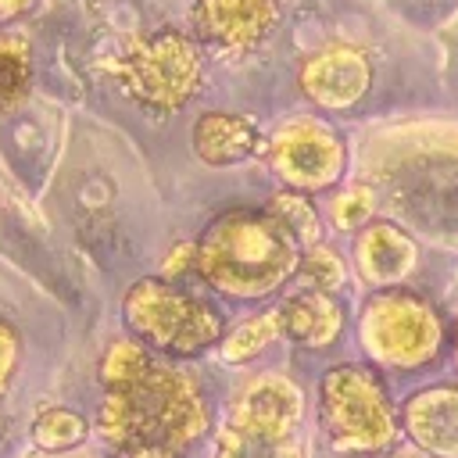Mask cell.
Here are the masks:
<instances>
[{
	"mask_svg": "<svg viewBox=\"0 0 458 458\" xmlns=\"http://www.w3.org/2000/svg\"><path fill=\"white\" fill-rule=\"evenodd\" d=\"M97 429L118 451H161L172 458L204 437L208 404L186 372L150 361L136 379L104 394Z\"/></svg>",
	"mask_w": 458,
	"mask_h": 458,
	"instance_id": "obj_1",
	"label": "cell"
},
{
	"mask_svg": "<svg viewBox=\"0 0 458 458\" xmlns=\"http://www.w3.org/2000/svg\"><path fill=\"white\" fill-rule=\"evenodd\" d=\"M297 240L268 211H225L193 247L200 279L236 301L268 297L297 272Z\"/></svg>",
	"mask_w": 458,
	"mask_h": 458,
	"instance_id": "obj_2",
	"label": "cell"
},
{
	"mask_svg": "<svg viewBox=\"0 0 458 458\" xmlns=\"http://www.w3.org/2000/svg\"><path fill=\"white\" fill-rule=\"evenodd\" d=\"M318 411L336 454L372 458L397 444V411L383 379L365 365H333L318 383Z\"/></svg>",
	"mask_w": 458,
	"mask_h": 458,
	"instance_id": "obj_3",
	"label": "cell"
},
{
	"mask_svg": "<svg viewBox=\"0 0 458 458\" xmlns=\"http://www.w3.org/2000/svg\"><path fill=\"white\" fill-rule=\"evenodd\" d=\"M111 72L125 86V93L154 114L179 111L204 82V61L197 43L175 29L132 36L129 47L111 61Z\"/></svg>",
	"mask_w": 458,
	"mask_h": 458,
	"instance_id": "obj_4",
	"label": "cell"
},
{
	"mask_svg": "<svg viewBox=\"0 0 458 458\" xmlns=\"http://www.w3.org/2000/svg\"><path fill=\"white\" fill-rule=\"evenodd\" d=\"M125 326L150 347L190 358L222 340V318L165 279H140L122 301Z\"/></svg>",
	"mask_w": 458,
	"mask_h": 458,
	"instance_id": "obj_5",
	"label": "cell"
},
{
	"mask_svg": "<svg viewBox=\"0 0 458 458\" xmlns=\"http://www.w3.org/2000/svg\"><path fill=\"white\" fill-rule=\"evenodd\" d=\"M361 347L383 369H422L444 344L440 315L411 290H383L361 311Z\"/></svg>",
	"mask_w": 458,
	"mask_h": 458,
	"instance_id": "obj_6",
	"label": "cell"
},
{
	"mask_svg": "<svg viewBox=\"0 0 458 458\" xmlns=\"http://www.w3.org/2000/svg\"><path fill=\"white\" fill-rule=\"evenodd\" d=\"M268 161L286 186L315 193L344 175L347 150L344 140L322 118H290L272 132Z\"/></svg>",
	"mask_w": 458,
	"mask_h": 458,
	"instance_id": "obj_7",
	"label": "cell"
},
{
	"mask_svg": "<svg viewBox=\"0 0 458 458\" xmlns=\"http://www.w3.org/2000/svg\"><path fill=\"white\" fill-rule=\"evenodd\" d=\"M279 25V0H193V29L225 54L258 50Z\"/></svg>",
	"mask_w": 458,
	"mask_h": 458,
	"instance_id": "obj_8",
	"label": "cell"
},
{
	"mask_svg": "<svg viewBox=\"0 0 458 458\" xmlns=\"http://www.w3.org/2000/svg\"><path fill=\"white\" fill-rule=\"evenodd\" d=\"M369 82H372V64L365 50L347 43H329L301 64V93L326 111L354 107L365 97Z\"/></svg>",
	"mask_w": 458,
	"mask_h": 458,
	"instance_id": "obj_9",
	"label": "cell"
},
{
	"mask_svg": "<svg viewBox=\"0 0 458 458\" xmlns=\"http://www.w3.org/2000/svg\"><path fill=\"white\" fill-rule=\"evenodd\" d=\"M304 419V390L279 372L254 376L233 401L225 422L243 429H272V433H297Z\"/></svg>",
	"mask_w": 458,
	"mask_h": 458,
	"instance_id": "obj_10",
	"label": "cell"
},
{
	"mask_svg": "<svg viewBox=\"0 0 458 458\" xmlns=\"http://www.w3.org/2000/svg\"><path fill=\"white\" fill-rule=\"evenodd\" d=\"M404 433L429 458H458V386H429L404 404Z\"/></svg>",
	"mask_w": 458,
	"mask_h": 458,
	"instance_id": "obj_11",
	"label": "cell"
},
{
	"mask_svg": "<svg viewBox=\"0 0 458 458\" xmlns=\"http://www.w3.org/2000/svg\"><path fill=\"white\" fill-rule=\"evenodd\" d=\"M415 261H419V247L404 229H397L390 222L361 225V233L354 240V265L369 286L394 290L397 283L408 279Z\"/></svg>",
	"mask_w": 458,
	"mask_h": 458,
	"instance_id": "obj_12",
	"label": "cell"
},
{
	"mask_svg": "<svg viewBox=\"0 0 458 458\" xmlns=\"http://www.w3.org/2000/svg\"><path fill=\"white\" fill-rule=\"evenodd\" d=\"M279 333L301 347H329L344 333V308L326 290H301L290 293L279 308Z\"/></svg>",
	"mask_w": 458,
	"mask_h": 458,
	"instance_id": "obj_13",
	"label": "cell"
},
{
	"mask_svg": "<svg viewBox=\"0 0 458 458\" xmlns=\"http://www.w3.org/2000/svg\"><path fill=\"white\" fill-rule=\"evenodd\" d=\"M261 132L250 118L229 111H208L193 122V154L204 165H236L258 154Z\"/></svg>",
	"mask_w": 458,
	"mask_h": 458,
	"instance_id": "obj_14",
	"label": "cell"
},
{
	"mask_svg": "<svg viewBox=\"0 0 458 458\" xmlns=\"http://www.w3.org/2000/svg\"><path fill=\"white\" fill-rule=\"evenodd\" d=\"M215 458H304L297 433H272V429H243L225 422L218 433Z\"/></svg>",
	"mask_w": 458,
	"mask_h": 458,
	"instance_id": "obj_15",
	"label": "cell"
},
{
	"mask_svg": "<svg viewBox=\"0 0 458 458\" xmlns=\"http://www.w3.org/2000/svg\"><path fill=\"white\" fill-rule=\"evenodd\" d=\"M32 82V50L18 32H0V111H11L25 100Z\"/></svg>",
	"mask_w": 458,
	"mask_h": 458,
	"instance_id": "obj_16",
	"label": "cell"
},
{
	"mask_svg": "<svg viewBox=\"0 0 458 458\" xmlns=\"http://www.w3.org/2000/svg\"><path fill=\"white\" fill-rule=\"evenodd\" d=\"M268 215L297 240V247H315L322 243V222H318V211L308 197L293 193V190H279L268 204Z\"/></svg>",
	"mask_w": 458,
	"mask_h": 458,
	"instance_id": "obj_17",
	"label": "cell"
},
{
	"mask_svg": "<svg viewBox=\"0 0 458 458\" xmlns=\"http://www.w3.org/2000/svg\"><path fill=\"white\" fill-rule=\"evenodd\" d=\"M279 333V315L276 311H261L247 322H240L225 340H222V361L229 365H240V361H250L258 351H265Z\"/></svg>",
	"mask_w": 458,
	"mask_h": 458,
	"instance_id": "obj_18",
	"label": "cell"
},
{
	"mask_svg": "<svg viewBox=\"0 0 458 458\" xmlns=\"http://www.w3.org/2000/svg\"><path fill=\"white\" fill-rule=\"evenodd\" d=\"M86 433H89V429H86L82 415H75V411H68V408H47V411L32 422V440H36V447H43V451H68V447L82 444Z\"/></svg>",
	"mask_w": 458,
	"mask_h": 458,
	"instance_id": "obj_19",
	"label": "cell"
},
{
	"mask_svg": "<svg viewBox=\"0 0 458 458\" xmlns=\"http://www.w3.org/2000/svg\"><path fill=\"white\" fill-rule=\"evenodd\" d=\"M150 361L154 358H150V351L143 344H136V340H114L104 351V358H100V379H104L107 390L111 386H122V383L136 379Z\"/></svg>",
	"mask_w": 458,
	"mask_h": 458,
	"instance_id": "obj_20",
	"label": "cell"
},
{
	"mask_svg": "<svg viewBox=\"0 0 458 458\" xmlns=\"http://www.w3.org/2000/svg\"><path fill=\"white\" fill-rule=\"evenodd\" d=\"M297 272H301V279L308 283V290H326V293H333V290L344 286V261H340L336 250H329V247H322V243L304 247V254H301V261H297Z\"/></svg>",
	"mask_w": 458,
	"mask_h": 458,
	"instance_id": "obj_21",
	"label": "cell"
},
{
	"mask_svg": "<svg viewBox=\"0 0 458 458\" xmlns=\"http://www.w3.org/2000/svg\"><path fill=\"white\" fill-rule=\"evenodd\" d=\"M372 211H376V193H372L369 186H361V182L347 186V190L336 193L333 204H329V215H333V222H336L340 229H361V225H369Z\"/></svg>",
	"mask_w": 458,
	"mask_h": 458,
	"instance_id": "obj_22",
	"label": "cell"
},
{
	"mask_svg": "<svg viewBox=\"0 0 458 458\" xmlns=\"http://www.w3.org/2000/svg\"><path fill=\"white\" fill-rule=\"evenodd\" d=\"M14 369H18V333L7 322H0V390L11 383Z\"/></svg>",
	"mask_w": 458,
	"mask_h": 458,
	"instance_id": "obj_23",
	"label": "cell"
},
{
	"mask_svg": "<svg viewBox=\"0 0 458 458\" xmlns=\"http://www.w3.org/2000/svg\"><path fill=\"white\" fill-rule=\"evenodd\" d=\"M186 265H193V247H175L172 254H168V272H179V268H186Z\"/></svg>",
	"mask_w": 458,
	"mask_h": 458,
	"instance_id": "obj_24",
	"label": "cell"
},
{
	"mask_svg": "<svg viewBox=\"0 0 458 458\" xmlns=\"http://www.w3.org/2000/svg\"><path fill=\"white\" fill-rule=\"evenodd\" d=\"M29 7H32V0H0V21L18 18V14L29 11Z\"/></svg>",
	"mask_w": 458,
	"mask_h": 458,
	"instance_id": "obj_25",
	"label": "cell"
},
{
	"mask_svg": "<svg viewBox=\"0 0 458 458\" xmlns=\"http://www.w3.org/2000/svg\"><path fill=\"white\" fill-rule=\"evenodd\" d=\"M122 458H168L161 451H122Z\"/></svg>",
	"mask_w": 458,
	"mask_h": 458,
	"instance_id": "obj_26",
	"label": "cell"
},
{
	"mask_svg": "<svg viewBox=\"0 0 458 458\" xmlns=\"http://www.w3.org/2000/svg\"><path fill=\"white\" fill-rule=\"evenodd\" d=\"M401 458H426V454H415V451H411V454H401Z\"/></svg>",
	"mask_w": 458,
	"mask_h": 458,
	"instance_id": "obj_27",
	"label": "cell"
},
{
	"mask_svg": "<svg viewBox=\"0 0 458 458\" xmlns=\"http://www.w3.org/2000/svg\"><path fill=\"white\" fill-rule=\"evenodd\" d=\"M454 361H458V336H454Z\"/></svg>",
	"mask_w": 458,
	"mask_h": 458,
	"instance_id": "obj_28",
	"label": "cell"
}]
</instances>
